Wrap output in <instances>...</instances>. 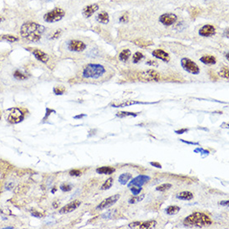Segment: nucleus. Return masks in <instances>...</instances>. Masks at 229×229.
Listing matches in <instances>:
<instances>
[{
    "instance_id": "obj_1",
    "label": "nucleus",
    "mask_w": 229,
    "mask_h": 229,
    "mask_svg": "<svg viewBox=\"0 0 229 229\" xmlns=\"http://www.w3.org/2000/svg\"><path fill=\"white\" fill-rule=\"evenodd\" d=\"M46 30L45 27L35 22L29 21L24 23L20 28V34L26 40L37 43L40 40L43 33Z\"/></svg>"
},
{
    "instance_id": "obj_2",
    "label": "nucleus",
    "mask_w": 229,
    "mask_h": 229,
    "mask_svg": "<svg viewBox=\"0 0 229 229\" xmlns=\"http://www.w3.org/2000/svg\"><path fill=\"white\" fill-rule=\"evenodd\" d=\"M210 218L203 212H193L184 219L183 224L186 227H203L212 224Z\"/></svg>"
},
{
    "instance_id": "obj_3",
    "label": "nucleus",
    "mask_w": 229,
    "mask_h": 229,
    "mask_svg": "<svg viewBox=\"0 0 229 229\" xmlns=\"http://www.w3.org/2000/svg\"><path fill=\"white\" fill-rule=\"evenodd\" d=\"M105 73L106 69L102 65L96 63H88L83 69V77L84 78L98 79L102 75H104Z\"/></svg>"
},
{
    "instance_id": "obj_4",
    "label": "nucleus",
    "mask_w": 229,
    "mask_h": 229,
    "mask_svg": "<svg viewBox=\"0 0 229 229\" xmlns=\"http://www.w3.org/2000/svg\"><path fill=\"white\" fill-rule=\"evenodd\" d=\"M65 16V12L61 8H55L51 11L47 12L44 16V19L47 23H56L60 21Z\"/></svg>"
},
{
    "instance_id": "obj_5",
    "label": "nucleus",
    "mask_w": 229,
    "mask_h": 229,
    "mask_svg": "<svg viewBox=\"0 0 229 229\" xmlns=\"http://www.w3.org/2000/svg\"><path fill=\"white\" fill-rule=\"evenodd\" d=\"M9 113L8 115V121L11 124H18L24 118V113L18 108H13L8 110Z\"/></svg>"
},
{
    "instance_id": "obj_6",
    "label": "nucleus",
    "mask_w": 229,
    "mask_h": 229,
    "mask_svg": "<svg viewBox=\"0 0 229 229\" xmlns=\"http://www.w3.org/2000/svg\"><path fill=\"white\" fill-rule=\"evenodd\" d=\"M181 65L185 71L192 74H198L200 73V69L196 63H194L188 58H182L181 60Z\"/></svg>"
},
{
    "instance_id": "obj_7",
    "label": "nucleus",
    "mask_w": 229,
    "mask_h": 229,
    "mask_svg": "<svg viewBox=\"0 0 229 229\" xmlns=\"http://www.w3.org/2000/svg\"><path fill=\"white\" fill-rule=\"evenodd\" d=\"M138 78L140 80L147 82L158 81L160 79V74L153 69H148L138 73Z\"/></svg>"
},
{
    "instance_id": "obj_8",
    "label": "nucleus",
    "mask_w": 229,
    "mask_h": 229,
    "mask_svg": "<svg viewBox=\"0 0 229 229\" xmlns=\"http://www.w3.org/2000/svg\"><path fill=\"white\" fill-rule=\"evenodd\" d=\"M121 195L120 194H115L113 196H111L106 198L104 200L100 203V204H98L97 206V209H100V210H102V209H105V208H108V207H112L113 205L116 203L119 200Z\"/></svg>"
},
{
    "instance_id": "obj_9",
    "label": "nucleus",
    "mask_w": 229,
    "mask_h": 229,
    "mask_svg": "<svg viewBox=\"0 0 229 229\" xmlns=\"http://www.w3.org/2000/svg\"><path fill=\"white\" fill-rule=\"evenodd\" d=\"M86 47H87L86 44L80 40L73 39V40H70L68 43V48H69V51L71 52L80 53V52H83L84 50H85Z\"/></svg>"
},
{
    "instance_id": "obj_10",
    "label": "nucleus",
    "mask_w": 229,
    "mask_h": 229,
    "mask_svg": "<svg viewBox=\"0 0 229 229\" xmlns=\"http://www.w3.org/2000/svg\"><path fill=\"white\" fill-rule=\"evenodd\" d=\"M157 225V222L154 220L146 221V222H133L128 224L130 228H138V229H149L155 227Z\"/></svg>"
},
{
    "instance_id": "obj_11",
    "label": "nucleus",
    "mask_w": 229,
    "mask_h": 229,
    "mask_svg": "<svg viewBox=\"0 0 229 229\" xmlns=\"http://www.w3.org/2000/svg\"><path fill=\"white\" fill-rule=\"evenodd\" d=\"M178 19V17L177 15L174 14H171V13H168V14H162L159 17V22L163 24L164 26H171Z\"/></svg>"
},
{
    "instance_id": "obj_12",
    "label": "nucleus",
    "mask_w": 229,
    "mask_h": 229,
    "mask_svg": "<svg viewBox=\"0 0 229 229\" xmlns=\"http://www.w3.org/2000/svg\"><path fill=\"white\" fill-rule=\"evenodd\" d=\"M151 178L147 175H138V177L134 178L133 180H131V182L127 183V187L130 188L132 186H136V187H142V185H144L145 183L148 182Z\"/></svg>"
},
{
    "instance_id": "obj_13",
    "label": "nucleus",
    "mask_w": 229,
    "mask_h": 229,
    "mask_svg": "<svg viewBox=\"0 0 229 229\" xmlns=\"http://www.w3.org/2000/svg\"><path fill=\"white\" fill-rule=\"evenodd\" d=\"M81 205V202L79 200H75L69 203V204L65 205L64 207H63L59 212L61 214H66V213H69V212H72L74 210H76L78 207H79Z\"/></svg>"
},
{
    "instance_id": "obj_14",
    "label": "nucleus",
    "mask_w": 229,
    "mask_h": 229,
    "mask_svg": "<svg viewBox=\"0 0 229 229\" xmlns=\"http://www.w3.org/2000/svg\"><path fill=\"white\" fill-rule=\"evenodd\" d=\"M199 34L203 37H211L212 35H214L216 33V29H215L214 26L210 25V24H207V25L203 26L200 29H199Z\"/></svg>"
},
{
    "instance_id": "obj_15",
    "label": "nucleus",
    "mask_w": 229,
    "mask_h": 229,
    "mask_svg": "<svg viewBox=\"0 0 229 229\" xmlns=\"http://www.w3.org/2000/svg\"><path fill=\"white\" fill-rule=\"evenodd\" d=\"M156 102H140V101H135V100H127V101H124L120 103L113 102V104H111V106L114 107V108H124V107L135 105V104H153V103H156Z\"/></svg>"
},
{
    "instance_id": "obj_16",
    "label": "nucleus",
    "mask_w": 229,
    "mask_h": 229,
    "mask_svg": "<svg viewBox=\"0 0 229 229\" xmlns=\"http://www.w3.org/2000/svg\"><path fill=\"white\" fill-rule=\"evenodd\" d=\"M98 8H99V7H98V4H96L87 5L83 9V15L85 18H90L94 13L98 11Z\"/></svg>"
},
{
    "instance_id": "obj_17",
    "label": "nucleus",
    "mask_w": 229,
    "mask_h": 229,
    "mask_svg": "<svg viewBox=\"0 0 229 229\" xmlns=\"http://www.w3.org/2000/svg\"><path fill=\"white\" fill-rule=\"evenodd\" d=\"M152 54H153V57L158 58V59H161L163 62H169V60H170L169 54L165 51H163V49H155L154 51H153Z\"/></svg>"
},
{
    "instance_id": "obj_18",
    "label": "nucleus",
    "mask_w": 229,
    "mask_h": 229,
    "mask_svg": "<svg viewBox=\"0 0 229 229\" xmlns=\"http://www.w3.org/2000/svg\"><path fill=\"white\" fill-rule=\"evenodd\" d=\"M32 53H33V56L36 58V59H38V60L40 61V62L44 63H47L48 59H49L48 55H47L46 53H44V51L40 50V49H34Z\"/></svg>"
},
{
    "instance_id": "obj_19",
    "label": "nucleus",
    "mask_w": 229,
    "mask_h": 229,
    "mask_svg": "<svg viewBox=\"0 0 229 229\" xmlns=\"http://www.w3.org/2000/svg\"><path fill=\"white\" fill-rule=\"evenodd\" d=\"M96 172L99 174H106L110 175L115 172V168L108 166H104V167H100L96 169Z\"/></svg>"
},
{
    "instance_id": "obj_20",
    "label": "nucleus",
    "mask_w": 229,
    "mask_h": 229,
    "mask_svg": "<svg viewBox=\"0 0 229 229\" xmlns=\"http://www.w3.org/2000/svg\"><path fill=\"white\" fill-rule=\"evenodd\" d=\"M200 61L202 63H203L204 64H208V65H213L217 63L216 58L212 56V55H206V56H203L200 58Z\"/></svg>"
},
{
    "instance_id": "obj_21",
    "label": "nucleus",
    "mask_w": 229,
    "mask_h": 229,
    "mask_svg": "<svg viewBox=\"0 0 229 229\" xmlns=\"http://www.w3.org/2000/svg\"><path fill=\"white\" fill-rule=\"evenodd\" d=\"M176 197H177V198L181 199V200L189 201L192 200L193 198V194L191 192H188V191H184V192L178 193Z\"/></svg>"
},
{
    "instance_id": "obj_22",
    "label": "nucleus",
    "mask_w": 229,
    "mask_h": 229,
    "mask_svg": "<svg viewBox=\"0 0 229 229\" xmlns=\"http://www.w3.org/2000/svg\"><path fill=\"white\" fill-rule=\"evenodd\" d=\"M133 44L138 45L140 47H148V46H151L153 45V43L152 41L150 40H145V39H135V40L133 41Z\"/></svg>"
},
{
    "instance_id": "obj_23",
    "label": "nucleus",
    "mask_w": 229,
    "mask_h": 229,
    "mask_svg": "<svg viewBox=\"0 0 229 229\" xmlns=\"http://www.w3.org/2000/svg\"><path fill=\"white\" fill-rule=\"evenodd\" d=\"M98 22H100L101 23L103 24H107L109 22V15L108 13L106 12H102L100 14H98V17H97Z\"/></svg>"
},
{
    "instance_id": "obj_24",
    "label": "nucleus",
    "mask_w": 229,
    "mask_h": 229,
    "mask_svg": "<svg viewBox=\"0 0 229 229\" xmlns=\"http://www.w3.org/2000/svg\"><path fill=\"white\" fill-rule=\"evenodd\" d=\"M132 174L131 173H123L119 176L118 178V181L120 182L122 185H126L128 181L132 178Z\"/></svg>"
},
{
    "instance_id": "obj_25",
    "label": "nucleus",
    "mask_w": 229,
    "mask_h": 229,
    "mask_svg": "<svg viewBox=\"0 0 229 229\" xmlns=\"http://www.w3.org/2000/svg\"><path fill=\"white\" fill-rule=\"evenodd\" d=\"M130 56H131V51L129 49H124L120 53V54H119V58H120L121 61L126 62V61H127V59L129 58Z\"/></svg>"
},
{
    "instance_id": "obj_26",
    "label": "nucleus",
    "mask_w": 229,
    "mask_h": 229,
    "mask_svg": "<svg viewBox=\"0 0 229 229\" xmlns=\"http://www.w3.org/2000/svg\"><path fill=\"white\" fill-rule=\"evenodd\" d=\"M180 207L178 206H169V207L166 208V212L168 215H175L178 213V212L180 211Z\"/></svg>"
},
{
    "instance_id": "obj_27",
    "label": "nucleus",
    "mask_w": 229,
    "mask_h": 229,
    "mask_svg": "<svg viewBox=\"0 0 229 229\" xmlns=\"http://www.w3.org/2000/svg\"><path fill=\"white\" fill-rule=\"evenodd\" d=\"M14 78L18 79V80H25L28 78V76L26 75L25 73H22L21 71L19 70H16L14 73Z\"/></svg>"
},
{
    "instance_id": "obj_28",
    "label": "nucleus",
    "mask_w": 229,
    "mask_h": 229,
    "mask_svg": "<svg viewBox=\"0 0 229 229\" xmlns=\"http://www.w3.org/2000/svg\"><path fill=\"white\" fill-rule=\"evenodd\" d=\"M139 113H131V112H118L117 113L116 116L118 118H125V117H137Z\"/></svg>"
},
{
    "instance_id": "obj_29",
    "label": "nucleus",
    "mask_w": 229,
    "mask_h": 229,
    "mask_svg": "<svg viewBox=\"0 0 229 229\" xmlns=\"http://www.w3.org/2000/svg\"><path fill=\"white\" fill-rule=\"evenodd\" d=\"M113 178H109L108 179H107L105 181V182L103 183L101 187V189L102 190H108V189L111 188V187L113 186Z\"/></svg>"
},
{
    "instance_id": "obj_30",
    "label": "nucleus",
    "mask_w": 229,
    "mask_h": 229,
    "mask_svg": "<svg viewBox=\"0 0 229 229\" xmlns=\"http://www.w3.org/2000/svg\"><path fill=\"white\" fill-rule=\"evenodd\" d=\"M145 197V195L144 194H142L141 196H138V195H135V197H132L130 198L129 200H128V203L130 204H134L137 203L138 202H141L142 200H143V198Z\"/></svg>"
},
{
    "instance_id": "obj_31",
    "label": "nucleus",
    "mask_w": 229,
    "mask_h": 229,
    "mask_svg": "<svg viewBox=\"0 0 229 229\" xmlns=\"http://www.w3.org/2000/svg\"><path fill=\"white\" fill-rule=\"evenodd\" d=\"M142 58H143V54H142V53L137 52V53H135L133 57V62L134 63H138V62H140L142 60Z\"/></svg>"
},
{
    "instance_id": "obj_32",
    "label": "nucleus",
    "mask_w": 229,
    "mask_h": 229,
    "mask_svg": "<svg viewBox=\"0 0 229 229\" xmlns=\"http://www.w3.org/2000/svg\"><path fill=\"white\" fill-rule=\"evenodd\" d=\"M172 188L171 183H164V184H162V185L157 187L156 190L157 191H159V192H164V191H167L169 188Z\"/></svg>"
},
{
    "instance_id": "obj_33",
    "label": "nucleus",
    "mask_w": 229,
    "mask_h": 229,
    "mask_svg": "<svg viewBox=\"0 0 229 229\" xmlns=\"http://www.w3.org/2000/svg\"><path fill=\"white\" fill-rule=\"evenodd\" d=\"M2 38L4 40H6L8 42H10V43H14V42H17L18 40V38L17 37L13 36V35H3L2 36Z\"/></svg>"
},
{
    "instance_id": "obj_34",
    "label": "nucleus",
    "mask_w": 229,
    "mask_h": 229,
    "mask_svg": "<svg viewBox=\"0 0 229 229\" xmlns=\"http://www.w3.org/2000/svg\"><path fill=\"white\" fill-rule=\"evenodd\" d=\"M218 75L221 76L223 78H227L228 79V68L227 67H224L221 69V71L218 73Z\"/></svg>"
},
{
    "instance_id": "obj_35",
    "label": "nucleus",
    "mask_w": 229,
    "mask_h": 229,
    "mask_svg": "<svg viewBox=\"0 0 229 229\" xmlns=\"http://www.w3.org/2000/svg\"><path fill=\"white\" fill-rule=\"evenodd\" d=\"M129 188H130L132 193H133V195H138L139 193H141V191H142V188H141V187L132 186V187H130Z\"/></svg>"
},
{
    "instance_id": "obj_36",
    "label": "nucleus",
    "mask_w": 229,
    "mask_h": 229,
    "mask_svg": "<svg viewBox=\"0 0 229 229\" xmlns=\"http://www.w3.org/2000/svg\"><path fill=\"white\" fill-rule=\"evenodd\" d=\"M65 91V88L64 87H54L53 88V93H54L56 95H62L63 94V93Z\"/></svg>"
},
{
    "instance_id": "obj_37",
    "label": "nucleus",
    "mask_w": 229,
    "mask_h": 229,
    "mask_svg": "<svg viewBox=\"0 0 229 229\" xmlns=\"http://www.w3.org/2000/svg\"><path fill=\"white\" fill-rule=\"evenodd\" d=\"M60 189L63 192H69L72 190V186L69 185V184H63L60 186Z\"/></svg>"
},
{
    "instance_id": "obj_38",
    "label": "nucleus",
    "mask_w": 229,
    "mask_h": 229,
    "mask_svg": "<svg viewBox=\"0 0 229 229\" xmlns=\"http://www.w3.org/2000/svg\"><path fill=\"white\" fill-rule=\"evenodd\" d=\"M69 174L71 176H74V177H78V176H80L82 174V173L78 169H73V170H71L69 172Z\"/></svg>"
},
{
    "instance_id": "obj_39",
    "label": "nucleus",
    "mask_w": 229,
    "mask_h": 229,
    "mask_svg": "<svg viewBox=\"0 0 229 229\" xmlns=\"http://www.w3.org/2000/svg\"><path fill=\"white\" fill-rule=\"evenodd\" d=\"M194 152H195V153L200 152L201 154H203L204 153L206 156H207V155L209 154V152H208V151H207V150H204V149H203V148H198L195 149V150H194Z\"/></svg>"
},
{
    "instance_id": "obj_40",
    "label": "nucleus",
    "mask_w": 229,
    "mask_h": 229,
    "mask_svg": "<svg viewBox=\"0 0 229 229\" xmlns=\"http://www.w3.org/2000/svg\"><path fill=\"white\" fill-rule=\"evenodd\" d=\"M127 20H128V15L127 14H125L123 16H121L120 18H119V21L122 23H126L127 22Z\"/></svg>"
},
{
    "instance_id": "obj_41",
    "label": "nucleus",
    "mask_w": 229,
    "mask_h": 229,
    "mask_svg": "<svg viewBox=\"0 0 229 229\" xmlns=\"http://www.w3.org/2000/svg\"><path fill=\"white\" fill-rule=\"evenodd\" d=\"M60 34H61V31L60 30H58V31H56L53 34V36L51 37V39H55V38H58V37L60 36Z\"/></svg>"
},
{
    "instance_id": "obj_42",
    "label": "nucleus",
    "mask_w": 229,
    "mask_h": 229,
    "mask_svg": "<svg viewBox=\"0 0 229 229\" xmlns=\"http://www.w3.org/2000/svg\"><path fill=\"white\" fill-rule=\"evenodd\" d=\"M180 141L184 143H187V144H191V145H199V142H188V141H185L183 139H180Z\"/></svg>"
},
{
    "instance_id": "obj_43",
    "label": "nucleus",
    "mask_w": 229,
    "mask_h": 229,
    "mask_svg": "<svg viewBox=\"0 0 229 229\" xmlns=\"http://www.w3.org/2000/svg\"><path fill=\"white\" fill-rule=\"evenodd\" d=\"M32 216H33V217H35V218H40L43 217V215L41 214L40 212H35V211H33L32 212Z\"/></svg>"
},
{
    "instance_id": "obj_44",
    "label": "nucleus",
    "mask_w": 229,
    "mask_h": 229,
    "mask_svg": "<svg viewBox=\"0 0 229 229\" xmlns=\"http://www.w3.org/2000/svg\"><path fill=\"white\" fill-rule=\"evenodd\" d=\"M46 111H47V113H46V115H45V117H44V119H45V118H47V117L49 116V114H50V113H55L54 110L48 108H47V109H46Z\"/></svg>"
},
{
    "instance_id": "obj_45",
    "label": "nucleus",
    "mask_w": 229,
    "mask_h": 229,
    "mask_svg": "<svg viewBox=\"0 0 229 229\" xmlns=\"http://www.w3.org/2000/svg\"><path fill=\"white\" fill-rule=\"evenodd\" d=\"M188 131V128H182V129H180V130H176L175 133H178V134H182V133H186V132Z\"/></svg>"
},
{
    "instance_id": "obj_46",
    "label": "nucleus",
    "mask_w": 229,
    "mask_h": 229,
    "mask_svg": "<svg viewBox=\"0 0 229 229\" xmlns=\"http://www.w3.org/2000/svg\"><path fill=\"white\" fill-rule=\"evenodd\" d=\"M150 164H151L152 166H153V167H157V168H161V167H162V165H161L160 163H157V162H151Z\"/></svg>"
},
{
    "instance_id": "obj_47",
    "label": "nucleus",
    "mask_w": 229,
    "mask_h": 229,
    "mask_svg": "<svg viewBox=\"0 0 229 229\" xmlns=\"http://www.w3.org/2000/svg\"><path fill=\"white\" fill-rule=\"evenodd\" d=\"M229 203V201L228 200H226V201H222V202H220L219 204L220 205H222V206H227Z\"/></svg>"
},
{
    "instance_id": "obj_48",
    "label": "nucleus",
    "mask_w": 229,
    "mask_h": 229,
    "mask_svg": "<svg viewBox=\"0 0 229 229\" xmlns=\"http://www.w3.org/2000/svg\"><path fill=\"white\" fill-rule=\"evenodd\" d=\"M84 117H86V114H80V115H77V116H74L73 118H74L75 119H78V118H84Z\"/></svg>"
},
{
    "instance_id": "obj_49",
    "label": "nucleus",
    "mask_w": 229,
    "mask_h": 229,
    "mask_svg": "<svg viewBox=\"0 0 229 229\" xmlns=\"http://www.w3.org/2000/svg\"><path fill=\"white\" fill-rule=\"evenodd\" d=\"M148 64H149V65H155V66H157V63L156 62H148Z\"/></svg>"
},
{
    "instance_id": "obj_50",
    "label": "nucleus",
    "mask_w": 229,
    "mask_h": 229,
    "mask_svg": "<svg viewBox=\"0 0 229 229\" xmlns=\"http://www.w3.org/2000/svg\"><path fill=\"white\" fill-rule=\"evenodd\" d=\"M4 19H5V18H4V17H1V16H0V23H2L3 21H4Z\"/></svg>"
},
{
    "instance_id": "obj_51",
    "label": "nucleus",
    "mask_w": 229,
    "mask_h": 229,
    "mask_svg": "<svg viewBox=\"0 0 229 229\" xmlns=\"http://www.w3.org/2000/svg\"><path fill=\"white\" fill-rule=\"evenodd\" d=\"M55 192H56V188L53 189V190H52V193H55Z\"/></svg>"
}]
</instances>
